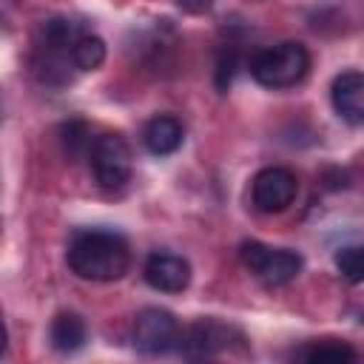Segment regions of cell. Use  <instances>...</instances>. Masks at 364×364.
<instances>
[{"label":"cell","mask_w":364,"mask_h":364,"mask_svg":"<svg viewBox=\"0 0 364 364\" xmlns=\"http://www.w3.org/2000/svg\"><path fill=\"white\" fill-rule=\"evenodd\" d=\"M233 327H225L222 321H213V318H202L196 324H191L188 330H182V338H179V350L188 355V358H210L222 350L230 347L233 341Z\"/></svg>","instance_id":"52a82bcc"},{"label":"cell","mask_w":364,"mask_h":364,"mask_svg":"<svg viewBox=\"0 0 364 364\" xmlns=\"http://www.w3.org/2000/svg\"><path fill=\"white\" fill-rule=\"evenodd\" d=\"M233 71H236V54H233V48H228L216 60V88L219 91H228V85L233 80Z\"/></svg>","instance_id":"2e32d148"},{"label":"cell","mask_w":364,"mask_h":364,"mask_svg":"<svg viewBox=\"0 0 364 364\" xmlns=\"http://www.w3.org/2000/svg\"><path fill=\"white\" fill-rule=\"evenodd\" d=\"M65 262L74 276L88 282H114L122 279L131 264V247L128 239L117 230H100L85 228L77 230L68 242Z\"/></svg>","instance_id":"6da1fadb"},{"label":"cell","mask_w":364,"mask_h":364,"mask_svg":"<svg viewBox=\"0 0 364 364\" xmlns=\"http://www.w3.org/2000/svg\"><path fill=\"white\" fill-rule=\"evenodd\" d=\"M85 321L77 316V313H57L51 327H48V338H51V347L60 350V353H74L85 344Z\"/></svg>","instance_id":"8fae6325"},{"label":"cell","mask_w":364,"mask_h":364,"mask_svg":"<svg viewBox=\"0 0 364 364\" xmlns=\"http://www.w3.org/2000/svg\"><path fill=\"white\" fill-rule=\"evenodd\" d=\"M179 338H182L179 321L173 318V313L162 307H145L134 321V344L139 353L148 355L171 353L173 347H179Z\"/></svg>","instance_id":"5b68a950"},{"label":"cell","mask_w":364,"mask_h":364,"mask_svg":"<svg viewBox=\"0 0 364 364\" xmlns=\"http://www.w3.org/2000/svg\"><path fill=\"white\" fill-rule=\"evenodd\" d=\"M304 361H355V350L347 344H313L299 353Z\"/></svg>","instance_id":"9a60e30c"},{"label":"cell","mask_w":364,"mask_h":364,"mask_svg":"<svg viewBox=\"0 0 364 364\" xmlns=\"http://www.w3.org/2000/svg\"><path fill=\"white\" fill-rule=\"evenodd\" d=\"M296 193H299V179L287 168L270 165V168H262L253 176V205L262 213H282V210H287L293 205Z\"/></svg>","instance_id":"8992f818"},{"label":"cell","mask_w":364,"mask_h":364,"mask_svg":"<svg viewBox=\"0 0 364 364\" xmlns=\"http://www.w3.org/2000/svg\"><path fill=\"white\" fill-rule=\"evenodd\" d=\"M60 134H63V148H65V154L71 156V159H80L85 151H91V139H88V125L82 122V119H68L63 128H60Z\"/></svg>","instance_id":"5bb4252c"},{"label":"cell","mask_w":364,"mask_h":364,"mask_svg":"<svg viewBox=\"0 0 364 364\" xmlns=\"http://www.w3.org/2000/svg\"><path fill=\"white\" fill-rule=\"evenodd\" d=\"M336 267L344 282L361 284L364 282V247L361 245H347L336 253Z\"/></svg>","instance_id":"4fadbf2b"},{"label":"cell","mask_w":364,"mask_h":364,"mask_svg":"<svg viewBox=\"0 0 364 364\" xmlns=\"http://www.w3.org/2000/svg\"><path fill=\"white\" fill-rule=\"evenodd\" d=\"M336 114L350 125H364V71H344L330 88Z\"/></svg>","instance_id":"9c48e42d"},{"label":"cell","mask_w":364,"mask_h":364,"mask_svg":"<svg viewBox=\"0 0 364 364\" xmlns=\"http://www.w3.org/2000/svg\"><path fill=\"white\" fill-rule=\"evenodd\" d=\"M142 276L145 282L154 287V290H162V293H182L188 284H191V264L188 259L176 256V253H151L145 259V267H142Z\"/></svg>","instance_id":"ba28073f"},{"label":"cell","mask_w":364,"mask_h":364,"mask_svg":"<svg viewBox=\"0 0 364 364\" xmlns=\"http://www.w3.org/2000/svg\"><path fill=\"white\" fill-rule=\"evenodd\" d=\"M88 156H91V171H94V176H97V182L102 188L117 191V188H122L131 179L134 156H131L128 142L119 134L97 136L91 151H88Z\"/></svg>","instance_id":"277c9868"},{"label":"cell","mask_w":364,"mask_h":364,"mask_svg":"<svg viewBox=\"0 0 364 364\" xmlns=\"http://www.w3.org/2000/svg\"><path fill=\"white\" fill-rule=\"evenodd\" d=\"M307 71H310V51L296 40H284L270 48H262L250 60V74L264 88H293L307 77Z\"/></svg>","instance_id":"7a4b0ae2"},{"label":"cell","mask_w":364,"mask_h":364,"mask_svg":"<svg viewBox=\"0 0 364 364\" xmlns=\"http://www.w3.org/2000/svg\"><path fill=\"white\" fill-rule=\"evenodd\" d=\"M185 11H191V14H202V11H208L210 9V0H176Z\"/></svg>","instance_id":"e0dca14e"},{"label":"cell","mask_w":364,"mask_h":364,"mask_svg":"<svg viewBox=\"0 0 364 364\" xmlns=\"http://www.w3.org/2000/svg\"><path fill=\"white\" fill-rule=\"evenodd\" d=\"M182 139H185L182 122H179L176 117H171V114L154 117V119L145 125V131H142V142H145V148H148L154 156H168V154H173V151L182 145Z\"/></svg>","instance_id":"30bf717a"},{"label":"cell","mask_w":364,"mask_h":364,"mask_svg":"<svg viewBox=\"0 0 364 364\" xmlns=\"http://www.w3.org/2000/svg\"><path fill=\"white\" fill-rule=\"evenodd\" d=\"M71 60H74V68L80 71H94L105 63V43L97 37V34H82L74 48H71Z\"/></svg>","instance_id":"7c38bea8"},{"label":"cell","mask_w":364,"mask_h":364,"mask_svg":"<svg viewBox=\"0 0 364 364\" xmlns=\"http://www.w3.org/2000/svg\"><path fill=\"white\" fill-rule=\"evenodd\" d=\"M239 256H242L245 267L259 282H264L267 287H282V284L293 282L299 276V270H301V256L299 253L284 250V247H267V245H262L256 239L242 242Z\"/></svg>","instance_id":"3957f363"}]
</instances>
